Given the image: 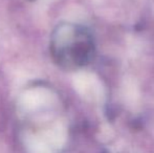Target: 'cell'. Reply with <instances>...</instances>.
I'll return each mask as SVG.
<instances>
[{"mask_svg": "<svg viewBox=\"0 0 154 153\" xmlns=\"http://www.w3.org/2000/svg\"><path fill=\"white\" fill-rule=\"evenodd\" d=\"M51 55L63 70L75 72L91 63L95 55L94 40L83 25L61 23L51 34Z\"/></svg>", "mask_w": 154, "mask_h": 153, "instance_id": "6da1fadb", "label": "cell"}]
</instances>
